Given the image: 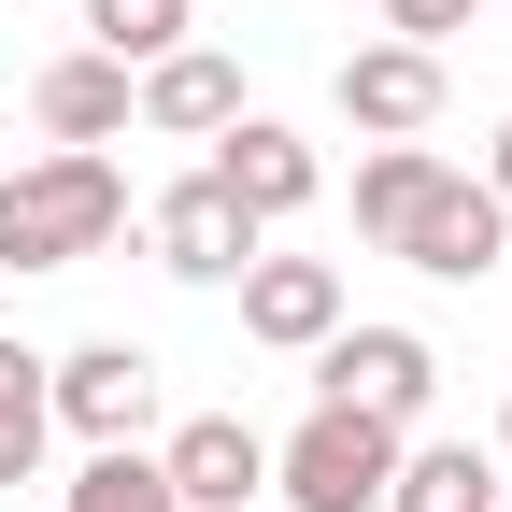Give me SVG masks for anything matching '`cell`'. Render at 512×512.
I'll use <instances>...</instances> for the list:
<instances>
[{"instance_id":"3","label":"cell","mask_w":512,"mask_h":512,"mask_svg":"<svg viewBox=\"0 0 512 512\" xmlns=\"http://www.w3.org/2000/svg\"><path fill=\"white\" fill-rule=\"evenodd\" d=\"M313 399L328 413H370V427H427V399H441V356L413 342V328H328L313 342Z\"/></svg>"},{"instance_id":"1","label":"cell","mask_w":512,"mask_h":512,"mask_svg":"<svg viewBox=\"0 0 512 512\" xmlns=\"http://www.w3.org/2000/svg\"><path fill=\"white\" fill-rule=\"evenodd\" d=\"M128 228V171L100 143H57V157H15L0 171V271H72Z\"/></svg>"},{"instance_id":"18","label":"cell","mask_w":512,"mask_h":512,"mask_svg":"<svg viewBox=\"0 0 512 512\" xmlns=\"http://www.w3.org/2000/svg\"><path fill=\"white\" fill-rule=\"evenodd\" d=\"M470 15H484V0H384V43H427V57H441Z\"/></svg>"},{"instance_id":"9","label":"cell","mask_w":512,"mask_h":512,"mask_svg":"<svg viewBox=\"0 0 512 512\" xmlns=\"http://www.w3.org/2000/svg\"><path fill=\"white\" fill-rule=\"evenodd\" d=\"M128 86H143L128 57L72 43V57H43V72H29V128H43V143H114V128H128Z\"/></svg>"},{"instance_id":"2","label":"cell","mask_w":512,"mask_h":512,"mask_svg":"<svg viewBox=\"0 0 512 512\" xmlns=\"http://www.w3.org/2000/svg\"><path fill=\"white\" fill-rule=\"evenodd\" d=\"M384 470H399V427L328 413V399L299 413V441H271V498L285 512H384Z\"/></svg>"},{"instance_id":"14","label":"cell","mask_w":512,"mask_h":512,"mask_svg":"<svg viewBox=\"0 0 512 512\" xmlns=\"http://www.w3.org/2000/svg\"><path fill=\"white\" fill-rule=\"evenodd\" d=\"M43 441H57L43 356H29V342H0V484H29V470H43Z\"/></svg>"},{"instance_id":"17","label":"cell","mask_w":512,"mask_h":512,"mask_svg":"<svg viewBox=\"0 0 512 512\" xmlns=\"http://www.w3.org/2000/svg\"><path fill=\"white\" fill-rule=\"evenodd\" d=\"M86 43L128 57V72H157V57L185 43V0H86Z\"/></svg>"},{"instance_id":"15","label":"cell","mask_w":512,"mask_h":512,"mask_svg":"<svg viewBox=\"0 0 512 512\" xmlns=\"http://www.w3.org/2000/svg\"><path fill=\"white\" fill-rule=\"evenodd\" d=\"M57 498H72V512H185V498H171V470L143 456V441H100V456L57 484Z\"/></svg>"},{"instance_id":"6","label":"cell","mask_w":512,"mask_h":512,"mask_svg":"<svg viewBox=\"0 0 512 512\" xmlns=\"http://www.w3.org/2000/svg\"><path fill=\"white\" fill-rule=\"evenodd\" d=\"M143 242H157V271H185V285H242V271H256V214L228 200L214 171H185L171 200L143 214Z\"/></svg>"},{"instance_id":"11","label":"cell","mask_w":512,"mask_h":512,"mask_svg":"<svg viewBox=\"0 0 512 512\" xmlns=\"http://www.w3.org/2000/svg\"><path fill=\"white\" fill-rule=\"evenodd\" d=\"M128 114L143 128H171V143H214V128L242 114V57H214V43H171L143 86H128Z\"/></svg>"},{"instance_id":"13","label":"cell","mask_w":512,"mask_h":512,"mask_svg":"<svg viewBox=\"0 0 512 512\" xmlns=\"http://www.w3.org/2000/svg\"><path fill=\"white\" fill-rule=\"evenodd\" d=\"M384 512H498V456H470V441H399Z\"/></svg>"},{"instance_id":"4","label":"cell","mask_w":512,"mask_h":512,"mask_svg":"<svg viewBox=\"0 0 512 512\" xmlns=\"http://www.w3.org/2000/svg\"><path fill=\"white\" fill-rule=\"evenodd\" d=\"M43 399H57V427L86 441H143L157 427V356L143 342H72V356H43Z\"/></svg>"},{"instance_id":"8","label":"cell","mask_w":512,"mask_h":512,"mask_svg":"<svg viewBox=\"0 0 512 512\" xmlns=\"http://www.w3.org/2000/svg\"><path fill=\"white\" fill-rule=\"evenodd\" d=\"M200 171L228 185V200H242L256 228H271V214H299V200H313V185H328V171H313V143H299V128H285V114H228Z\"/></svg>"},{"instance_id":"7","label":"cell","mask_w":512,"mask_h":512,"mask_svg":"<svg viewBox=\"0 0 512 512\" xmlns=\"http://www.w3.org/2000/svg\"><path fill=\"white\" fill-rule=\"evenodd\" d=\"M157 470H171L185 512H256V498H271V441H256L242 413H185L157 441Z\"/></svg>"},{"instance_id":"19","label":"cell","mask_w":512,"mask_h":512,"mask_svg":"<svg viewBox=\"0 0 512 512\" xmlns=\"http://www.w3.org/2000/svg\"><path fill=\"white\" fill-rule=\"evenodd\" d=\"M484 200L512 214V114H498V157H484Z\"/></svg>"},{"instance_id":"10","label":"cell","mask_w":512,"mask_h":512,"mask_svg":"<svg viewBox=\"0 0 512 512\" xmlns=\"http://www.w3.org/2000/svg\"><path fill=\"white\" fill-rule=\"evenodd\" d=\"M242 328L271 356H313L342 328V271H328V256H256V271H242Z\"/></svg>"},{"instance_id":"20","label":"cell","mask_w":512,"mask_h":512,"mask_svg":"<svg viewBox=\"0 0 512 512\" xmlns=\"http://www.w3.org/2000/svg\"><path fill=\"white\" fill-rule=\"evenodd\" d=\"M498 456H512V413H498Z\"/></svg>"},{"instance_id":"12","label":"cell","mask_w":512,"mask_h":512,"mask_svg":"<svg viewBox=\"0 0 512 512\" xmlns=\"http://www.w3.org/2000/svg\"><path fill=\"white\" fill-rule=\"evenodd\" d=\"M342 114L370 128V143H413V128L441 114V57L427 43H356L342 57Z\"/></svg>"},{"instance_id":"21","label":"cell","mask_w":512,"mask_h":512,"mask_svg":"<svg viewBox=\"0 0 512 512\" xmlns=\"http://www.w3.org/2000/svg\"><path fill=\"white\" fill-rule=\"evenodd\" d=\"M498 512H512V498H498Z\"/></svg>"},{"instance_id":"16","label":"cell","mask_w":512,"mask_h":512,"mask_svg":"<svg viewBox=\"0 0 512 512\" xmlns=\"http://www.w3.org/2000/svg\"><path fill=\"white\" fill-rule=\"evenodd\" d=\"M427 171H441L427 143H370V157H356V228H370V242H399V214L427 200Z\"/></svg>"},{"instance_id":"5","label":"cell","mask_w":512,"mask_h":512,"mask_svg":"<svg viewBox=\"0 0 512 512\" xmlns=\"http://www.w3.org/2000/svg\"><path fill=\"white\" fill-rule=\"evenodd\" d=\"M498 242H512V214L484 200V185H470V171H427V200L399 214V242H384V256H399V271H427V285H484Z\"/></svg>"}]
</instances>
